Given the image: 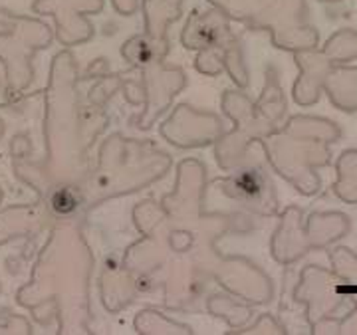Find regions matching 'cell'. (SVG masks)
I'll return each mask as SVG.
<instances>
[{
	"mask_svg": "<svg viewBox=\"0 0 357 335\" xmlns=\"http://www.w3.org/2000/svg\"><path fill=\"white\" fill-rule=\"evenodd\" d=\"M229 18L255 28H268L280 48L316 46L318 34L306 24L304 0H208Z\"/></svg>",
	"mask_w": 357,
	"mask_h": 335,
	"instance_id": "1",
	"label": "cell"
},
{
	"mask_svg": "<svg viewBox=\"0 0 357 335\" xmlns=\"http://www.w3.org/2000/svg\"><path fill=\"white\" fill-rule=\"evenodd\" d=\"M50 42V28L44 22L0 8V60L6 65L8 91L16 93L32 81V54Z\"/></svg>",
	"mask_w": 357,
	"mask_h": 335,
	"instance_id": "2",
	"label": "cell"
},
{
	"mask_svg": "<svg viewBox=\"0 0 357 335\" xmlns=\"http://www.w3.org/2000/svg\"><path fill=\"white\" fill-rule=\"evenodd\" d=\"M227 187L232 189V196L248 208L252 206L264 215H272L276 210L274 185L262 169H244L236 177L227 180Z\"/></svg>",
	"mask_w": 357,
	"mask_h": 335,
	"instance_id": "3",
	"label": "cell"
},
{
	"mask_svg": "<svg viewBox=\"0 0 357 335\" xmlns=\"http://www.w3.org/2000/svg\"><path fill=\"white\" fill-rule=\"evenodd\" d=\"M103 0H36L32 10L38 14L56 16L58 24V38L70 42L76 38V24H84L79 18L82 13H98L102 10ZM88 26V24H84Z\"/></svg>",
	"mask_w": 357,
	"mask_h": 335,
	"instance_id": "4",
	"label": "cell"
},
{
	"mask_svg": "<svg viewBox=\"0 0 357 335\" xmlns=\"http://www.w3.org/2000/svg\"><path fill=\"white\" fill-rule=\"evenodd\" d=\"M147 30L155 40H165L167 26L181 16V0H147L145 2Z\"/></svg>",
	"mask_w": 357,
	"mask_h": 335,
	"instance_id": "5",
	"label": "cell"
},
{
	"mask_svg": "<svg viewBox=\"0 0 357 335\" xmlns=\"http://www.w3.org/2000/svg\"><path fill=\"white\" fill-rule=\"evenodd\" d=\"M326 77H330L326 74ZM328 95H332L335 105H340L344 100V109L347 111H356L357 109V68H347L337 74H333L328 81Z\"/></svg>",
	"mask_w": 357,
	"mask_h": 335,
	"instance_id": "6",
	"label": "cell"
},
{
	"mask_svg": "<svg viewBox=\"0 0 357 335\" xmlns=\"http://www.w3.org/2000/svg\"><path fill=\"white\" fill-rule=\"evenodd\" d=\"M46 205H48V208H50V212L54 217L68 219L82 205V193H79V189L74 187V185H58V187H54L50 193H48Z\"/></svg>",
	"mask_w": 357,
	"mask_h": 335,
	"instance_id": "7",
	"label": "cell"
},
{
	"mask_svg": "<svg viewBox=\"0 0 357 335\" xmlns=\"http://www.w3.org/2000/svg\"><path fill=\"white\" fill-rule=\"evenodd\" d=\"M324 54L333 58V60H351V58H357V34H354V32H340L337 36H333L328 42Z\"/></svg>",
	"mask_w": 357,
	"mask_h": 335,
	"instance_id": "8",
	"label": "cell"
},
{
	"mask_svg": "<svg viewBox=\"0 0 357 335\" xmlns=\"http://www.w3.org/2000/svg\"><path fill=\"white\" fill-rule=\"evenodd\" d=\"M356 155H357V151H356ZM335 193L340 194L344 201L356 203L357 201V179L347 180V182H337V185H335Z\"/></svg>",
	"mask_w": 357,
	"mask_h": 335,
	"instance_id": "9",
	"label": "cell"
}]
</instances>
